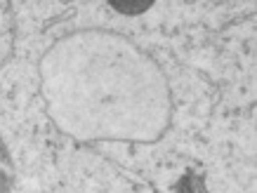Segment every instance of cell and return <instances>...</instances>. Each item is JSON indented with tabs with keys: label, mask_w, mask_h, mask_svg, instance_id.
<instances>
[{
	"label": "cell",
	"mask_w": 257,
	"mask_h": 193,
	"mask_svg": "<svg viewBox=\"0 0 257 193\" xmlns=\"http://www.w3.org/2000/svg\"><path fill=\"white\" fill-rule=\"evenodd\" d=\"M12 184H15V165H12L10 151L0 134V193H10Z\"/></svg>",
	"instance_id": "7a4b0ae2"
},
{
	"label": "cell",
	"mask_w": 257,
	"mask_h": 193,
	"mask_svg": "<svg viewBox=\"0 0 257 193\" xmlns=\"http://www.w3.org/2000/svg\"><path fill=\"white\" fill-rule=\"evenodd\" d=\"M52 123L80 141H156L172 118L163 69L135 40L104 29L66 33L40 59Z\"/></svg>",
	"instance_id": "6da1fadb"
}]
</instances>
